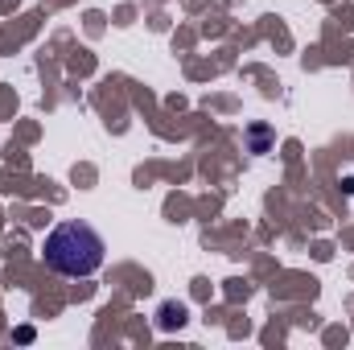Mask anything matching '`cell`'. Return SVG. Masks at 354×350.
<instances>
[{
	"instance_id": "obj_2",
	"label": "cell",
	"mask_w": 354,
	"mask_h": 350,
	"mask_svg": "<svg viewBox=\"0 0 354 350\" xmlns=\"http://www.w3.org/2000/svg\"><path fill=\"white\" fill-rule=\"evenodd\" d=\"M185 322H189V317H185V305H174V301H169V305H161V317H157V326H161V330H181Z\"/></svg>"
},
{
	"instance_id": "obj_1",
	"label": "cell",
	"mask_w": 354,
	"mask_h": 350,
	"mask_svg": "<svg viewBox=\"0 0 354 350\" xmlns=\"http://www.w3.org/2000/svg\"><path fill=\"white\" fill-rule=\"evenodd\" d=\"M103 235L87 223H58L46 235V268L58 276H95L103 268Z\"/></svg>"
}]
</instances>
